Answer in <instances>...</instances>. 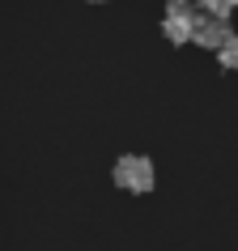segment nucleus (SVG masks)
I'll return each instance as SVG.
<instances>
[{"label": "nucleus", "mask_w": 238, "mask_h": 251, "mask_svg": "<svg viewBox=\"0 0 238 251\" xmlns=\"http://www.w3.org/2000/svg\"><path fill=\"white\" fill-rule=\"evenodd\" d=\"M115 183L123 192H149L153 187V162L141 158V153H123L115 162Z\"/></svg>", "instance_id": "1"}, {"label": "nucleus", "mask_w": 238, "mask_h": 251, "mask_svg": "<svg viewBox=\"0 0 238 251\" xmlns=\"http://www.w3.org/2000/svg\"><path fill=\"white\" fill-rule=\"evenodd\" d=\"M196 22L200 17L191 13L187 4H170V9H166V22H162V34L170 43H191L196 39Z\"/></svg>", "instance_id": "2"}, {"label": "nucleus", "mask_w": 238, "mask_h": 251, "mask_svg": "<svg viewBox=\"0 0 238 251\" xmlns=\"http://www.w3.org/2000/svg\"><path fill=\"white\" fill-rule=\"evenodd\" d=\"M230 34H234V30L225 26V22H217V17H200V22H196V39H191V43L209 47V51H221L225 43H230Z\"/></svg>", "instance_id": "3"}, {"label": "nucleus", "mask_w": 238, "mask_h": 251, "mask_svg": "<svg viewBox=\"0 0 238 251\" xmlns=\"http://www.w3.org/2000/svg\"><path fill=\"white\" fill-rule=\"evenodd\" d=\"M200 4H204V17H217V22H225L238 9V0H200Z\"/></svg>", "instance_id": "4"}, {"label": "nucleus", "mask_w": 238, "mask_h": 251, "mask_svg": "<svg viewBox=\"0 0 238 251\" xmlns=\"http://www.w3.org/2000/svg\"><path fill=\"white\" fill-rule=\"evenodd\" d=\"M217 60H221V68H238V34H230V43L217 51Z\"/></svg>", "instance_id": "5"}, {"label": "nucleus", "mask_w": 238, "mask_h": 251, "mask_svg": "<svg viewBox=\"0 0 238 251\" xmlns=\"http://www.w3.org/2000/svg\"><path fill=\"white\" fill-rule=\"evenodd\" d=\"M170 4H187V0H170Z\"/></svg>", "instance_id": "6"}]
</instances>
